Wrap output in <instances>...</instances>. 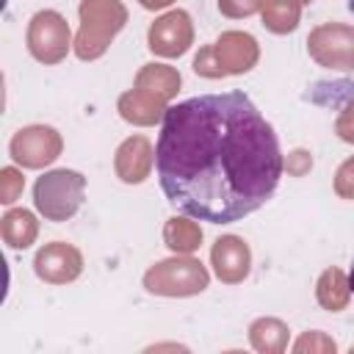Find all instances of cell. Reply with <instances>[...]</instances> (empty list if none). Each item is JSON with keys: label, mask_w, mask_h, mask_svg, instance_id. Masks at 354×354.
I'll use <instances>...</instances> for the list:
<instances>
[{"label": "cell", "mask_w": 354, "mask_h": 354, "mask_svg": "<svg viewBox=\"0 0 354 354\" xmlns=\"http://www.w3.org/2000/svg\"><path fill=\"white\" fill-rule=\"evenodd\" d=\"M86 194V177L72 169H53L44 171L33 185V202L36 210L47 221H66L72 218Z\"/></svg>", "instance_id": "obj_4"}, {"label": "cell", "mask_w": 354, "mask_h": 354, "mask_svg": "<svg viewBox=\"0 0 354 354\" xmlns=\"http://www.w3.org/2000/svg\"><path fill=\"white\" fill-rule=\"evenodd\" d=\"M80 30L75 36V55L80 61H97L105 55L116 33L127 22V8L119 0H80Z\"/></svg>", "instance_id": "obj_2"}, {"label": "cell", "mask_w": 354, "mask_h": 354, "mask_svg": "<svg viewBox=\"0 0 354 354\" xmlns=\"http://www.w3.org/2000/svg\"><path fill=\"white\" fill-rule=\"evenodd\" d=\"M293 351H299V354H304V351H335V340H329L324 332H307V335L299 337Z\"/></svg>", "instance_id": "obj_23"}, {"label": "cell", "mask_w": 354, "mask_h": 354, "mask_svg": "<svg viewBox=\"0 0 354 354\" xmlns=\"http://www.w3.org/2000/svg\"><path fill=\"white\" fill-rule=\"evenodd\" d=\"M348 296H351L348 277H346L340 268H326V271L318 277L315 299H318V304H321L324 310H329V313H340V310H346Z\"/></svg>", "instance_id": "obj_16"}, {"label": "cell", "mask_w": 354, "mask_h": 354, "mask_svg": "<svg viewBox=\"0 0 354 354\" xmlns=\"http://www.w3.org/2000/svg\"><path fill=\"white\" fill-rule=\"evenodd\" d=\"M263 6V0H218V11L230 19H241V17H252L257 14Z\"/></svg>", "instance_id": "obj_21"}, {"label": "cell", "mask_w": 354, "mask_h": 354, "mask_svg": "<svg viewBox=\"0 0 354 354\" xmlns=\"http://www.w3.org/2000/svg\"><path fill=\"white\" fill-rule=\"evenodd\" d=\"M210 266L216 271V277L227 285H238L249 277L252 268V249L243 238L238 235H221L216 238L213 249H210Z\"/></svg>", "instance_id": "obj_11"}, {"label": "cell", "mask_w": 354, "mask_h": 354, "mask_svg": "<svg viewBox=\"0 0 354 354\" xmlns=\"http://www.w3.org/2000/svg\"><path fill=\"white\" fill-rule=\"evenodd\" d=\"M22 188H25V177L19 169L14 166L0 169V202L3 205H14L22 196Z\"/></svg>", "instance_id": "obj_20"}, {"label": "cell", "mask_w": 354, "mask_h": 354, "mask_svg": "<svg viewBox=\"0 0 354 354\" xmlns=\"http://www.w3.org/2000/svg\"><path fill=\"white\" fill-rule=\"evenodd\" d=\"M119 108V116L130 124H138V127H149L155 122H163V113H166V100L144 91V88H130L119 97L116 102Z\"/></svg>", "instance_id": "obj_13"}, {"label": "cell", "mask_w": 354, "mask_h": 354, "mask_svg": "<svg viewBox=\"0 0 354 354\" xmlns=\"http://www.w3.org/2000/svg\"><path fill=\"white\" fill-rule=\"evenodd\" d=\"M260 58V47L254 36L243 30H227L213 44L202 47L194 58V72L202 77H227V75H243L249 72Z\"/></svg>", "instance_id": "obj_3"}, {"label": "cell", "mask_w": 354, "mask_h": 354, "mask_svg": "<svg viewBox=\"0 0 354 354\" xmlns=\"http://www.w3.org/2000/svg\"><path fill=\"white\" fill-rule=\"evenodd\" d=\"M61 149H64L61 133L50 124H28L17 130L8 144L14 163H19L22 169H44L61 155Z\"/></svg>", "instance_id": "obj_8"}, {"label": "cell", "mask_w": 354, "mask_h": 354, "mask_svg": "<svg viewBox=\"0 0 354 354\" xmlns=\"http://www.w3.org/2000/svg\"><path fill=\"white\" fill-rule=\"evenodd\" d=\"M0 235L6 241V246L11 249H28L36 235H39V224L36 216L25 207H14L0 218Z\"/></svg>", "instance_id": "obj_15"}, {"label": "cell", "mask_w": 354, "mask_h": 354, "mask_svg": "<svg viewBox=\"0 0 354 354\" xmlns=\"http://www.w3.org/2000/svg\"><path fill=\"white\" fill-rule=\"evenodd\" d=\"M335 194L343 199H354V158H348L335 174Z\"/></svg>", "instance_id": "obj_24"}, {"label": "cell", "mask_w": 354, "mask_h": 354, "mask_svg": "<svg viewBox=\"0 0 354 354\" xmlns=\"http://www.w3.org/2000/svg\"><path fill=\"white\" fill-rule=\"evenodd\" d=\"M207 282H210L207 268L191 254L160 260L144 274V288L155 296H194L202 293Z\"/></svg>", "instance_id": "obj_5"}, {"label": "cell", "mask_w": 354, "mask_h": 354, "mask_svg": "<svg viewBox=\"0 0 354 354\" xmlns=\"http://www.w3.org/2000/svg\"><path fill=\"white\" fill-rule=\"evenodd\" d=\"M147 41H149V50L155 55H160V58H180L194 44V22H191V17L183 8L166 11L163 17H158L149 25Z\"/></svg>", "instance_id": "obj_9"}, {"label": "cell", "mask_w": 354, "mask_h": 354, "mask_svg": "<svg viewBox=\"0 0 354 354\" xmlns=\"http://www.w3.org/2000/svg\"><path fill=\"white\" fill-rule=\"evenodd\" d=\"M144 8H149V11H158V8H166V6H171L174 0H138Z\"/></svg>", "instance_id": "obj_26"}, {"label": "cell", "mask_w": 354, "mask_h": 354, "mask_svg": "<svg viewBox=\"0 0 354 354\" xmlns=\"http://www.w3.org/2000/svg\"><path fill=\"white\" fill-rule=\"evenodd\" d=\"M72 33L58 11H39L28 22V50L39 64H61L72 47Z\"/></svg>", "instance_id": "obj_7"}, {"label": "cell", "mask_w": 354, "mask_h": 354, "mask_svg": "<svg viewBox=\"0 0 354 354\" xmlns=\"http://www.w3.org/2000/svg\"><path fill=\"white\" fill-rule=\"evenodd\" d=\"M163 241L174 254H194L202 246V230L196 221H191V216L185 218H169L163 227Z\"/></svg>", "instance_id": "obj_18"}, {"label": "cell", "mask_w": 354, "mask_h": 354, "mask_svg": "<svg viewBox=\"0 0 354 354\" xmlns=\"http://www.w3.org/2000/svg\"><path fill=\"white\" fill-rule=\"evenodd\" d=\"M282 169L290 177H304L313 169V155L307 149H293L288 158H282Z\"/></svg>", "instance_id": "obj_22"}, {"label": "cell", "mask_w": 354, "mask_h": 354, "mask_svg": "<svg viewBox=\"0 0 354 354\" xmlns=\"http://www.w3.org/2000/svg\"><path fill=\"white\" fill-rule=\"evenodd\" d=\"M301 3H304V6H307V3H313V0H301Z\"/></svg>", "instance_id": "obj_29"}, {"label": "cell", "mask_w": 354, "mask_h": 354, "mask_svg": "<svg viewBox=\"0 0 354 354\" xmlns=\"http://www.w3.org/2000/svg\"><path fill=\"white\" fill-rule=\"evenodd\" d=\"M335 133H337V138H343V141L354 144V100H351V102H346V105L340 108L337 122H335Z\"/></svg>", "instance_id": "obj_25"}, {"label": "cell", "mask_w": 354, "mask_h": 354, "mask_svg": "<svg viewBox=\"0 0 354 354\" xmlns=\"http://www.w3.org/2000/svg\"><path fill=\"white\" fill-rule=\"evenodd\" d=\"M33 271L47 285H66L80 277L83 271V254L64 241H53L41 246L33 257Z\"/></svg>", "instance_id": "obj_10"}, {"label": "cell", "mask_w": 354, "mask_h": 354, "mask_svg": "<svg viewBox=\"0 0 354 354\" xmlns=\"http://www.w3.org/2000/svg\"><path fill=\"white\" fill-rule=\"evenodd\" d=\"M152 163H155V152H152V144L147 136H133V138L122 141L116 149V158H113L116 177L130 185L144 183L152 171Z\"/></svg>", "instance_id": "obj_12"}, {"label": "cell", "mask_w": 354, "mask_h": 354, "mask_svg": "<svg viewBox=\"0 0 354 354\" xmlns=\"http://www.w3.org/2000/svg\"><path fill=\"white\" fill-rule=\"evenodd\" d=\"M249 340L263 354H279L288 346V326L279 318H257L249 326Z\"/></svg>", "instance_id": "obj_19"}, {"label": "cell", "mask_w": 354, "mask_h": 354, "mask_svg": "<svg viewBox=\"0 0 354 354\" xmlns=\"http://www.w3.org/2000/svg\"><path fill=\"white\" fill-rule=\"evenodd\" d=\"M136 88H144L160 100H171L177 91H180V72L174 66H166V64H144L136 75Z\"/></svg>", "instance_id": "obj_14"}, {"label": "cell", "mask_w": 354, "mask_h": 354, "mask_svg": "<svg viewBox=\"0 0 354 354\" xmlns=\"http://www.w3.org/2000/svg\"><path fill=\"white\" fill-rule=\"evenodd\" d=\"M307 53L318 66L354 72V28L343 22H324L310 30Z\"/></svg>", "instance_id": "obj_6"}, {"label": "cell", "mask_w": 354, "mask_h": 354, "mask_svg": "<svg viewBox=\"0 0 354 354\" xmlns=\"http://www.w3.org/2000/svg\"><path fill=\"white\" fill-rule=\"evenodd\" d=\"M155 169L160 191L183 216L232 224L274 196L282 152L243 91L202 94L166 108Z\"/></svg>", "instance_id": "obj_1"}, {"label": "cell", "mask_w": 354, "mask_h": 354, "mask_svg": "<svg viewBox=\"0 0 354 354\" xmlns=\"http://www.w3.org/2000/svg\"><path fill=\"white\" fill-rule=\"evenodd\" d=\"M301 0H263L260 17L271 33H290L301 19Z\"/></svg>", "instance_id": "obj_17"}, {"label": "cell", "mask_w": 354, "mask_h": 354, "mask_svg": "<svg viewBox=\"0 0 354 354\" xmlns=\"http://www.w3.org/2000/svg\"><path fill=\"white\" fill-rule=\"evenodd\" d=\"M348 288H351V293H354V263H351V271H348Z\"/></svg>", "instance_id": "obj_27"}, {"label": "cell", "mask_w": 354, "mask_h": 354, "mask_svg": "<svg viewBox=\"0 0 354 354\" xmlns=\"http://www.w3.org/2000/svg\"><path fill=\"white\" fill-rule=\"evenodd\" d=\"M348 11H351V14H354V0H348Z\"/></svg>", "instance_id": "obj_28"}]
</instances>
